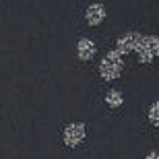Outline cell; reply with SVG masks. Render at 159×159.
Wrapping results in <instances>:
<instances>
[{"label":"cell","instance_id":"cell-1","mask_svg":"<svg viewBox=\"0 0 159 159\" xmlns=\"http://www.w3.org/2000/svg\"><path fill=\"white\" fill-rule=\"evenodd\" d=\"M122 68H124V62H122V58H120V54L116 52V50L107 52L106 56H103V60H101V64H99V72L106 81L118 79Z\"/></svg>","mask_w":159,"mask_h":159},{"label":"cell","instance_id":"cell-2","mask_svg":"<svg viewBox=\"0 0 159 159\" xmlns=\"http://www.w3.org/2000/svg\"><path fill=\"white\" fill-rule=\"evenodd\" d=\"M139 60L141 62H151L153 58L159 56V37L157 35H143L141 43L136 48Z\"/></svg>","mask_w":159,"mask_h":159},{"label":"cell","instance_id":"cell-3","mask_svg":"<svg viewBox=\"0 0 159 159\" xmlns=\"http://www.w3.org/2000/svg\"><path fill=\"white\" fill-rule=\"evenodd\" d=\"M143 39V33H136V31H130V33H124L122 37H118V43H116V52L118 54H130L134 52L136 48H139V43H141Z\"/></svg>","mask_w":159,"mask_h":159},{"label":"cell","instance_id":"cell-4","mask_svg":"<svg viewBox=\"0 0 159 159\" xmlns=\"http://www.w3.org/2000/svg\"><path fill=\"white\" fill-rule=\"evenodd\" d=\"M85 139V124L83 122H72L64 128V143L66 147H77L79 143Z\"/></svg>","mask_w":159,"mask_h":159},{"label":"cell","instance_id":"cell-5","mask_svg":"<svg viewBox=\"0 0 159 159\" xmlns=\"http://www.w3.org/2000/svg\"><path fill=\"white\" fill-rule=\"evenodd\" d=\"M85 19H87L89 25H99L101 21L106 19V8H103V4H97V2L89 4L87 12H85Z\"/></svg>","mask_w":159,"mask_h":159},{"label":"cell","instance_id":"cell-6","mask_svg":"<svg viewBox=\"0 0 159 159\" xmlns=\"http://www.w3.org/2000/svg\"><path fill=\"white\" fill-rule=\"evenodd\" d=\"M77 54L81 60H91L95 56V43L87 37H81L77 43Z\"/></svg>","mask_w":159,"mask_h":159},{"label":"cell","instance_id":"cell-7","mask_svg":"<svg viewBox=\"0 0 159 159\" xmlns=\"http://www.w3.org/2000/svg\"><path fill=\"white\" fill-rule=\"evenodd\" d=\"M106 101H107V106H112V107H120L122 106V95H120V91H116V89H110L106 95Z\"/></svg>","mask_w":159,"mask_h":159},{"label":"cell","instance_id":"cell-8","mask_svg":"<svg viewBox=\"0 0 159 159\" xmlns=\"http://www.w3.org/2000/svg\"><path fill=\"white\" fill-rule=\"evenodd\" d=\"M149 120H151L155 126H159V101H155L153 106H151V110H149Z\"/></svg>","mask_w":159,"mask_h":159},{"label":"cell","instance_id":"cell-9","mask_svg":"<svg viewBox=\"0 0 159 159\" xmlns=\"http://www.w3.org/2000/svg\"><path fill=\"white\" fill-rule=\"evenodd\" d=\"M147 159H159V153H155V151H153V153L147 155Z\"/></svg>","mask_w":159,"mask_h":159}]
</instances>
